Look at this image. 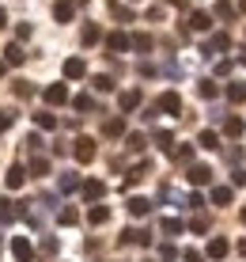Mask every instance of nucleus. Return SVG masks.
<instances>
[{"label":"nucleus","mask_w":246,"mask_h":262,"mask_svg":"<svg viewBox=\"0 0 246 262\" xmlns=\"http://www.w3.org/2000/svg\"><path fill=\"white\" fill-rule=\"evenodd\" d=\"M72 152H76V160H80V164H91V160H95V141H91V137H76Z\"/></svg>","instance_id":"obj_1"},{"label":"nucleus","mask_w":246,"mask_h":262,"mask_svg":"<svg viewBox=\"0 0 246 262\" xmlns=\"http://www.w3.org/2000/svg\"><path fill=\"white\" fill-rule=\"evenodd\" d=\"M15 216H23V205L12 202V198H4V202H0V224H12Z\"/></svg>","instance_id":"obj_2"},{"label":"nucleus","mask_w":246,"mask_h":262,"mask_svg":"<svg viewBox=\"0 0 246 262\" xmlns=\"http://www.w3.org/2000/svg\"><path fill=\"white\" fill-rule=\"evenodd\" d=\"M159 111H163V114H178V111H182V95H178V92H163V95H159Z\"/></svg>","instance_id":"obj_3"},{"label":"nucleus","mask_w":246,"mask_h":262,"mask_svg":"<svg viewBox=\"0 0 246 262\" xmlns=\"http://www.w3.org/2000/svg\"><path fill=\"white\" fill-rule=\"evenodd\" d=\"M45 103H50V106L68 103V88H65V84H50V88H45Z\"/></svg>","instance_id":"obj_4"},{"label":"nucleus","mask_w":246,"mask_h":262,"mask_svg":"<svg viewBox=\"0 0 246 262\" xmlns=\"http://www.w3.org/2000/svg\"><path fill=\"white\" fill-rule=\"evenodd\" d=\"M189 183H193V186H208V183H212V171H208L205 164H193V167H189Z\"/></svg>","instance_id":"obj_5"},{"label":"nucleus","mask_w":246,"mask_h":262,"mask_svg":"<svg viewBox=\"0 0 246 262\" xmlns=\"http://www.w3.org/2000/svg\"><path fill=\"white\" fill-rule=\"evenodd\" d=\"M227 251H231V243H227L224 236H216V239H208V258H227Z\"/></svg>","instance_id":"obj_6"},{"label":"nucleus","mask_w":246,"mask_h":262,"mask_svg":"<svg viewBox=\"0 0 246 262\" xmlns=\"http://www.w3.org/2000/svg\"><path fill=\"white\" fill-rule=\"evenodd\" d=\"M12 255L19 258V262H31V258H34V251H31V243H27L23 236H15V239H12Z\"/></svg>","instance_id":"obj_7"},{"label":"nucleus","mask_w":246,"mask_h":262,"mask_svg":"<svg viewBox=\"0 0 246 262\" xmlns=\"http://www.w3.org/2000/svg\"><path fill=\"white\" fill-rule=\"evenodd\" d=\"M72 12H76V4H72V0H57V4H53V19H57V23H68Z\"/></svg>","instance_id":"obj_8"},{"label":"nucleus","mask_w":246,"mask_h":262,"mask_svg":"<svg viewBox=\"0 0 246 262\" xmlns=\"http://www.w3.org/2000/svg\"><path fill=\"white\" fill-rule=\"evenodd\" d=\"M4 183H8V190H19V186L27 183V171H23L19 164H12V167H8V179H4Z\"/></svg>","instance_id":"obj_9"},{"label":"nucleus","mask_w":246,"mask_h":262,"mask_svg":"<svg viewBox=\"0 0 246 262\" xmlns=\"http://www.w3.org/2000/svg\"><path fill=\"white\" fill-rule=\"evenodd\" d=\"M65 76H68V80H80V76H87V65H84L80 57H68V61H65Z\"/></svg>","instance_id":"obj_10"},{"label":"nucleus","mask_w":246,"mask_h":262,"mask_svg":"<svg viewBox=\"0 0 246 262\" xmlns=\"http://www.w3.org/2000/svg\"><path fill=\"white\" fill-rule=\"evenodd\" d=\"M121 243H144V247H148L152 236H148V232H140V228H125L121 232Z\"/></svg>","instance_id":"obj_11"},{"label":"nucleus","mask_w":246,"mask_h":262,"mask_svg":"<svg viewBox=\"0 0 246 262\" xmlns=\"http://www.w3.org/2000/svg\"><path fill=\"white\" fill-rule=\"evenodd\" d=\"M106 50H114V53H121V50H129V38H125L121 31H114V34H106Z\"/></svg>","instance_id":"obj_12"},{"label":"nucleus","mask_w":246,"mask_h":262,"mask_svg":"<svg viewBox=\"0 0 246 262\" xmlns=\"http://www.w3.org/2000/svg\"><path fill=\"white\" fill-rule=\"evenodd\" d=\"M208 27H212V15L208 12H193L189 15V31H208Z\"/></svg>","instance_id":"obj_13"},{"label":"nucleus","mask_w":246,"mask_h":262,"mask_svg":"<svg viewBox=\"0 0 246 262\" xmlns=\"http://www.w3.org/2000/svg\"><path fill=\"white\" fill-rule=\"evenodd\" d=\"M103 190H106V186L99 183V179H87V183H84V198H87V202H99V198H103Z\"/></svg>","instance_id":"obj_14"},{"label":"nucleus","mask_w":246,"mask_h":262,"mask_svg":"<svg viewBox=\"0 0 246 262\" xmlns=\"http://www.w3.org/2000/svg\"><path fill=\"white\" fill-rule=\"evenodd\" d=\"M212 15H216V19H227V23H231V19H235V4H227V0H216Z\"/></svg>","instance_id":"obj_15"},{"label":"nucleus","mask_w":246,"mask_h":262,"mask_svg":"<svg viewBox=\"0 0 246 262\" xmlns=\"http://www.w3.org/2000/svg\"><path fill=\"white\" fill-rule=\"evenodd\" d=\"M99 38H103V31H99V27H95V23H87V27H84V31H80V42H84V46H95V42H99Z\"/></svg>","instance_id":"obj_16"},{"label":"nucleus","mask_w":246,"mask_h":262,"mask_svg":"<svg viewBox=\"0 0 246 262\" xmlns=\"http://www.w3.org/2000/svg\"><path fill=\"white\" fill-rule=\"evenodd\" d=\"M23 57H27V53L15 46V42H8V50H4V65H23Z\"/></svg>","instance_id":"obj_17"},{"label":"nucleus","mask_w":246,"mask_h":262,"mask_svg":"<svg viewBox=\"0 0 246 262\" xmlns=\"http://www.w3.org/2000/svg\"><path fill=\"white\" fill-rule=\"evenodd\" d=\"M148 209H152L148 198H129V213L133 216H148Z\"/></svg>","instance_id":"obj_18"},{"label":"nucleus","mask_w":246,"mask_h":262,"mask_svg":"<svg viewBox=\"0 0 246 262\" xmlns=\"http://www.w3.org/2000/svg\"><path fill=\"white\" fill-rule=\"evenodd\" d=\"M231 198H235L231 186H212V202L216 205H231Z\"/></svg>","instance_id":"obj_19"},{"label":"nucleus","mask_w":246,"mask_h":262,"mask_svg":"<svg viewBox=\"0 0 246 262\" xmlns=\"http://www.w3.org/2000/svg\"><path fill=\"white\" fill-rule=\"evenodd\" d=\"M87 221L91 224H106V221H110V209H106V205H95V209L87 213Z\"/></svg>","instance_id":"obj_20"},{"label":"nucleus","mask_w":246,"mask_h":262,"mask_svg":"<svg viewBox=\"0 0 246 262\" xmlns=\"http://www.w3.org/2000/svg\"><path fill=\"white\" fill-rule=\"evenodd\" d=\"M129 46H133V50H140V53H148V50H152V34H133Z\"/></svg>","instance_id":"obj_21"},{"label":"nucleus","mask_w":246,"mask_h":262,"mask_svg":"<svg viewBox=\"0 0 246 262\" xmlns=\"http://www.w3.org/2000/svg\"><path fill=\"white\" fill-rule=\"evenodd\" d=\"M103 133H106V137H121V133H125V122H121V118H110V122L103 125Z\"/></svg>","instance_id":"obj_22"},{"label":"nucleus","mask_w":246,"mask_h":262,"mask_svg":"<svg viewBox=\"0 0 246 262\" xmlns=\"http://www.w3.org/2000/svg\"><path fill=\"white\" fill-rule=\"evenodd\" d=\"M227 99L231 103H246V84H227Z\"/></svg>","instance_id":"obj_23"},{"label":"nucleus","mask_w":246,"mask_h":262,"mask_svg":"<svg viewBox=\"0 0 246 262\" xmlns=\"http://www.w3.org/2000/svg\"><path fill=\"white\" fill-rule=\"evenodd\" d=\"M182 228H186V224H182L178 216H163V232H167V236H178Z\"/></svg>","instance_id":"obj_24"},{"label":"nucleus","mask_w":246,"mask_h":262,"mask_svg":"<svg viewBox=\"0 0 246 262\" xmlns=\"http://www.w3.org/2000/svg\"><path fill=\"white\" fill-rule=\"evenodd\" d=\"M224 133H227V137H242V118H227L224 122Z\"/></svg>","instance_id":"obj_25"},{"label":"nucleus","mask_w":246,"mask_h":262,"mask_svg":"<svg viewBox=\"0 0 246 262\" xmlns=\"http://www.w3.org/2000/svg\"><path fill=\"white\" fill-rule=\"evenodd\" d=\"M197 144H201V148H220V137H216L212 129H205L201 137H197Z\"/></svg>","instance_id":"obj_26"},{"label":"nucleus","mask_w":246,"mask_h":262,"mask_svg":"<svg viewBox=\"0 0 246 262\" xmlns=\"http://www.w3.org/2000/svg\"><path fill=\"white\" fill-rule=\"evenodd\" d=\"M140 106V92H125L121 95V111H136Z\"/></svg>","instance_id":"obj_27"},{"label":"nucleus","mask_w":246,"mask_h":262,"mask_svg":"<svg viewBox=\"0 0 246 262\" xmlns=\"http://www.w3.org/2000/svg\"><path fill=\"white\" fill-rule=\"evenodd\" d=\"M170 156H175L178 164H189V160H193V148H189V144H182V148H170Z\"/></svg>","instance_id":"obj_28"},{"label":"nucleus","mask_w":246,"mask_h":262,"mask_svg":"<svg viewBox=\"0 0 246 262\" xmlns=\"http://www.w3.org/2000/svg\"><path fill=\"white\" fill-rule=\"evenodd\" d=\"M110 12H114L117 19H121V23H129V19H133V12H129L125 4H117V0H110Z\"/></svg>","instance_id":"obj_29"},{"label":"nucleus","mask_w":246,"mask_h":262,"mask_svg":"<svg viewBox=\"0 0 246 262\" xmlns=\"http://www.w3.org/2000/svg\"><path fill=\"white\" fill-rule=\"evenodd\" d=\"M227 46H231V38H227V34H212V42L205 46V53H208V50H227Z\"/></svg>","instance_id":"obj_30"},{"label":"nucleus","mask_w":246,"mask_h":262,"mask_svg":"<svg viewBox=\"0 0 246 262\" xmlns=\"http://www.w3.org/2000/svg\"><path fill=\"white\" fill-rule=\"evenodd\" d=\"M31 171H34V175H50V160H45V156H34V160H31Z\"/></svg>","instance_id":"obj_31"},{"label":"nucleus","mask_w":246,"mask_h":262,"mask_svg":"<svg viewBox=\"0 0 246 262\" xmlns=\"http://www.w3.org/2000/svg\"><path fill=\"white\" fill-rule=\"evenodd\" d=\"M197 92H201V99H216V92H220V88H216L212 80H201V84H197Z\"/></svg>","instance_id":"obj_32"},{"label":"nucleus","mask_w":246,"mask_h":262,"mask_svg":"<svg viewBox=\"0 0 246 262\" xmlns=\"http://www.w3.org/2000/svg\"><path fill=\"white\" fill-rule=\"evenodd\" d=\"M156 144H159V148H167V152H170V144H175V137H170V129H156Z\"/></svg>","instance_id":"obj_33"},{"label":"nucleus","mask_w":246,"mask_h":262,"mask_svg":"<svg viewBox=\"0 0 246 262\" xmlns=\"http://www.w3.org/2000/svg\"><path fill=\"white\" fill-rule=\"evenodd\" d=\"M34 122H38V129H57V118H53V114H34Z\"/></svg>","instance_id":"obj_34"},{"label":"nucleus","mask_w":246,"mask_h":262,"mask_svg":"<svg viewBox=\"0 0 246 262\" xmlns=\"http://www.w3.org/2000/svg\"><path fill=\"white\" fill-rule=\"evenodd\" d=\"M159 258H163V262L178 258V247H170V243H163V247H159Z\"/></svg>","instance_id":"obj_35"},{"label":"nucleus","mask_w":246,"mask_h":262,"mask_svg":"<svg viewBox=\"0 0 246 262\" xmlns=\"http://www.w3.org/2000/svg\"><path fill=\"white\" fill-rule=\"evenodd\" d=\"M57 221H61V224H76V221H80V213H76V209H61Z\"/></svg>","instance_id":"obj_36"},{"label":"nucleus","mask_w":246,"mask_h":262,"mask_svg":"<svg viewBox=\"0 0 246 262\" xmlns=\"http://www.w3.org/2000/svg\"><path fill=\"white\" fill-rule=\"evenodd\" d=\"M91 106H95V99H91V95H76V111H91Z\"/></svg>","instance_id":"obj_37"},{"label":"nucleus","mask_w":246,"mask_h":262,"mask_svg":"<svg viewBox=\"0 0 246 262\" xmlns=\"http://www.w3.org/2000/svg\"><path fill=\"white\" fill-rule=\"evenodd\" d=\"M129 148H133V152L144 148V133H129Z\"/></svg>","instance_id":"obj_38"},{"label":"nucleus","mask_w":246,"mask_h":262,"mask_svg":"<svg viewBox=\"0 0 246 262\" xmlns=\"http://www.w3.org/2000/svg\"><path fill=\"white\" fill-rule=\"evenodd\" d=\"M95 88H99V92H110L114 80H110V76H95Z\"/></svg>","instance_id":"obj_39"},{"label":"nucleus","mask_w":246,"mask_h":262,"mask_svg":"<svg viewBox=\"0 0 246 262\" xmlns=\"http://www.w3.org/2000/svg\"><path fill=\"white\" fill-rule=\"evenodd\" d=\"M193 232H208V216H193V224H189Z\"/></svg>","instance_id":"obj_40"},{"label":"nucleus","mask_w":246,"mask_h":262,"mask_svg":"<svg viewBox=\"0 0 246 262\" xmlns=\"http://www.w3.org/2000/svg\"><path fill=\"white\" fill-rule=\"evenodd\" d=\"M182 262H205L201 251H182Z\"/></svg>","instance_id":"obj_41"},{"label":"nucleus","mask_w":246,"mask_h":262,"mask_svg":"<svg viewBox=\"0 0 246 262\" xmlns=\"http://www.w3.org/2000/svg\"><path fill=\"white\" fill-rule=\"evenodd\" d=\"M76 183H80L76 175H65V179H61V190H76Z\"/></svg>","instance_id":"obj_42"},{"label":"nucleus","mask_w":246,"mask_h":262,"mask_svg":"<svg viewBox=\"0 0 246 262\" xmlns=\"http://www.w3.org/2000/svg\"><path fill=\"white\" fill-rule=\"evenodd\" d=\"M15 92H19V95L27 99V95H34V88H31V84H27V80H19V84H15Z\"/></svg>","instance_id":"obj_43"},{"label":"nucleus","mask_w":246,"mask_h":262,"mask_svg":"<svg viewBox=\"0 0 246 262\" xmlns=\"http://www.w3.org/2000/svg\"><path fill=\"white\" fill-rule=\"evenodd\" d=\"M42 255H57V239H45L42 243Z\"/></svg>","instance_id":"obj_44"},{"label":"nucleus","mask_w":246,"mask_h":262,"mask_svg":"<svg viewBox=\"0 0 246 262\" xmlns=\"http://www.w3.org/2000/svg\"><path fill=\"white\" fill-rule=\"evenodd\" d=\"M8 125H12V111H4V106H0V129H8Z\"/></svg>","instance_id":"obj_45"},{"label":"nucleus","mask_w":246,"mask_h":262,"mask_svg":"<svg viewBox=\"0 0 246 262\" xmlns=\"http://www.w3.org/2000/svg\"><path fill=\"white\" fill-rule=\"evenodd\" d=\"M231 183H235V186H246V171H235V175H231Z\"/></svg>","instance_id":"obj_46"},{"label":"nucleus","mask_w":246,"mask_h":262,"mask_svg":"<svg viewBox=\"0 0 246 262\" xmlns=\"http://www.w3.org/2000/svg\"><path fill=\"white\" fill-rule=\"evenodd\" d=\"M8 23V12H4V8H0V27H4Z\"/></svg>","instance_id":"obj_47"},{"label":"nucleus","mask_w":246,"mask_h":262,"mask_svg":"<svg viewBox=\"0 0 246 262\" xmlns=\"http://www.w3.org/2000/svg\"><path fill=\"white\" fill-rule=\"evenodd\" d=\"M235 12H246V0H239V8H235Z\"/></svg>","instance_id":"obj_48"},{"label":"nucleus","mask_w":246,"mask_h":262,"mask_svg":"<svg viewBox=\"0 0 246 262\" xmlns=\"http://www.w3.org/2000/svg\"><path fill=\"white\" fill-rule=\"evenodd\" d=\"M239 255H246V239H242V243H239Z\"/></svg>","instance_id":"obj_49"},{"label":"nucleus","mask_w":246,"mask_h":262,"mask_svg":"<svg viewBox=\"0 0 246 262\" xmlns=\"http://www.w3.org/2000/svg\"><path fill=\"white\" fill-rule=\"evenodd\" d=\"M0 76H4V61H0Z\"/></svg>","instance_id":"obj_50"}]
</instances>
